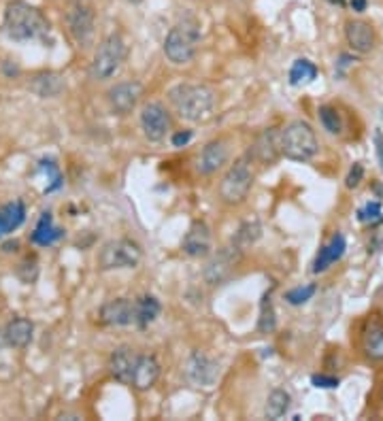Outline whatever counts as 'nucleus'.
Here are the masks:
<instances>
[{
  "mask_svg": "<svg viewBox=\"0 0 383 421\" xmlns=\"http://www.w3.org/2000/svg\"><path fill=\"white\" fill-rule=\"evenodd\" d=\"M319 143L311 124L298 119L281 130V154L294 162H309L317 156Z\"/></svg>",
  "mask_w": 383,
  "mask_h": 421,
  "instance_id": "obj_4",
  "label": "nucleus"
},
{
  "mask_svg": "<svg viewBox=\"0 0 383 421\" xmlns=\"http://www.w3.org/2000/svg\"><path fill=\"white\" fill-rule=\"evenodd\" d=\"M3 30L11 40L28 43V40H45L50 34V22L32 5L24 0H13L5 9Z\"/></svg>",
  "mask_w": 383,
  "mask_h": 421,
  "instance_id": "obj_2",
  "label": "nucleus"
},
{
  "mask_svg": "<svg viewBox=\"0 0 383 421\" xmlns=\"http://www.w3.org/2000/svg\"><path fill=\"white\" fill-rule=\"evenodd\" d=\"M140 96H143L140 81H122L107 91V103L115 115H128L136 109Z\"/></svg>",
  "mask_w": 383,
  "mask_h": 421,
  "instance_id": "obj_12",
  "label": "nucleus"
},
{
  "mask_svg": "<svg viewBox=\"0 0 383 421\" xmlns=\"http://www.w3.org/2000/svg\"><path fill=\"white\" fill-rule=\"evenodd\" d=\"M317 115H319V121L324 126V130H328L330 134H341L343 132V119H341V113L330 107V105H321L317 109Z\"/></svg>",
  "mask_w": 383,
  "mask_h": 421,
  "instance_id": "obj_30",
  "label": "nucleus"
},
{
  "mask_svg": "<svg viewBox=\"0 0 383 421\" xmlns=\"http://www.w3.org/2000/svg\"><path fill=\"white\" fill-rule=\"evenodd\" d=\"M366 5H368V0H352V9L358 13L366 11Z\"/></svg>",
  "mask_w": 383,
  "mask_h": 421,
  "instance_id": "obj_37",
  "label": "nucleus"
},
{
  "mask_svg": "<svg viewBox=\"0 0 383 421\" xmlns=\"http://www.w3.org/2000/svg\"><path fill=\"white\" fill-rule=\"evenodd\" d=\"M138 355H140V353H136L132 347H126V345L113 349V353L109 355V364H107V368H109V372H111V377H113L115 381H120V383L130 385V383H132L134 366H136V362H138Z\"/></svg>",
  "mask_w": 383,
  "mask_h": 421,
  "instance_id": "obj_14",
  "label": "nucleus"
},
{
  "mask_svg": "<svg viewBox=\"0 0 383 421\" xmlns=\"http://www.w3.org/2000/svg\"><path fill=\"white\" fill-rule=\"evenodd\" d=\"M260 237H262V226H260V221L254 219V221H245L241 228H238L234 232V237H232L230 243L245 253V249H250L252 245H256Z\"/></svg>",
  "mask_w": 383,
  "mask_h": 421,
  "instance_id": "obj_24",
  "label": "nucleus"
},
{
  "mask_svg": "<svg viewBox=\"0 0 383 421\" xmlns=\"http://www.w3.org/2000/svg\"><path fill=\"white\" fill-rule=\"evenodd\" d=\"M228 162V143L222 138L217 140H211V143H207L198 156V172L201 175H215L219 168H224V164Z\"/></svg>",
  "mask_w": 383,
  "mask_h": 421,
  "instance_id": "obj_18",
  "label": "nucleus"
},
{
  "mask_svg": "<svg viewBox=\"0 0 383 421\" xmlns=\"http://www.w3.org/2000/svg\"><path fill=\"white\" fill-rule=\"evenodd\" d=\"M252 156L262 164H273L281 156V130L277 128L264 130L256 140Z\"/></svg>",
  "mask_w": 383,
  "mask_h": 421,
  "instance_id": "obj_20",
  "label": "nucleus"
},
{
  "mask_svg": "<svg viewBox=\"0 0 383 421\" xmlns=\"http://www.w3.org/2000/svg\"><path fill=\"white\" fill-rule=\"evenodd\" d=\"M373 145H375V154H377V160H379V166L383 170V132L377 128L375 134H373Z\"/></svg>",
  "mask_w": 383,
  "mask_h": 421,
  "instance_id": "obj_35",
  "label": "nucleus"
},
{
  "mask_svg": "<svg viewBox=\"0 0 383 421\" xmlns=\"http://www.w3.org/2000/svg\"><path fill=\"white\" fill-rule=\"evenodd\" d=\"M143 260V249L138 243L130 239H115L103 245L99 253L101 270H122V268H136Z\"/></svg>",
  "mask_w": 383,
  "mask_h": 421,
  "instance_id": "obj_8",
  "label": "nucleus"
},
{
  "mask_svg": "<svg viewBox=\"0 0 383 421\" xmlns=\"http://www.w3.org/2000/svg\"><path fill=\"white\" fill-rule=\"evenodd\" d=\"M64 22L71 38L79 50H87L96 34V15L94 9L85 3V0H68L66 11H64Z\"/></svg>",
  "mask_w": 383,
  "mask_h": 421,
  "instance_id": "obj_7",
  "label": "nucleus"
},
{
  "mask_svg": "<svg viewBox=\"0 0 383 421\" xmlns=\"http://www.w3.org/2000/svg\"><path fill=\"white\" fill-rule=\"evenodd\" d=\"M345 249H347V241H345L343 234L341 232L332 234V239L319 249V253L313 260V272L319 274V272L328 270L332 264H337L345 256Z\"/></svg>",
  "mask_w": 383,
  "mask_h": 421,
  "instance_id": "obj_19",
  "label": "nucleus"
},
{
  "mask_svg": "<svg viewBox=\"0 0 383 421\" xmlns=\"http://www.w3.org/2000/svg\"><path fill=\"white\" fill-rule=\"evenodd\" d=\"M26 219V207L22 200H13L0 207V239L17 230Z\"/></svg>",
  "mask_w": 383,
  "mask_h": 421,
  "instance_id": "obj_22",
  "label": "nucleus"
},
{
  "mask_svg": "<svg viewBox=\"0 0 383 421\" xmlns=\"http://www.w3.org/2000/svg\"><path fill=\"white\" fill-rule=\"evenodd\" d=\"M362 179H364V166H362L360 162H356V164L349 168V175H347V179H345V187H347V190H356V187L362 183Z\"/></svg>",
  "mask_w": 383,
  "mask_h": 421,
  "instance_id": "obj_33",
  "label": "nucleus"
},
{
  "mask_svg": "<svg viewBox=\"0 0 383 421\" xmlns=\"http://www.w3.org/2000/svg\"><path fill=\"white\" fill-rule=\"evenodd\" d=\"M185 374L192 385L196 387H213L217 377H219V364L207 355L205 351H194L187 360V366H185Z\"/></svg>",
  "mask_w": 383,
  "mask_h": 421,
  "instance_id": "obj_11",
  "label": "nucleus"
},
{
  "mask_svg": "<svg viewBox=\"0 0 383 421\" xmlns=\"http://www.w3.org/2000/svg\"><path fill=\"white\" fill-rule=\"evenodd\" d=\"M140 130L147 140L158 143L171 132V115L162 103H147L140 109Z\"/></svg>",
  "mask_w": 383,
  "mask_h": 421,
  "instance_id": "obj_10",
  "label": "nucleus"
},
{
  "mask_svg": "<svg viewBox=\"0 0 383 421\" xmlns=\"http://www.w3.org/2000/svg\"><path fill=\"white\" fill-rule=\"evenodd\" d=\"M160 311H162V304L156 296H150V294L138 296L136 298V325H140V327L150 325L160 315Z\"/></svg>",
  "mask_w": 383,
  "mask_h": 421,
  "instance_id": "obj_25",
  "label": "nucleus"
},
{
  "mask_svg": "<svg viewBox=\"0 0 383 421\" xmlns=\"http://www.w3.org/2000/svg\"><path fill=\"white\" fill-rule=\"evenodd\" d=\"M34 334V323L26 317H15L5 327V341L13 349H24L30 345Z\"/></svg>",
  "mask_w": 383,
  "mask_h": 421,
  "instance_id": "obj_21",
  "label": "nucleus"
},
{
  "mask_svg": "<svg viewBox=\"0 0 383 421\" xmlns=\"http://www.w3.org/2000/svg\"><path fill=\"white\" fill-rule=\"evenodd\" d=\"M362 347H364V353L368 360L383 362V325L375 323L368 327L364 334V341H362Z\"/></svg>",
  "mask_w": 383,
  "mask_h": 421,
  "instance_id": "obj_26",
  "label": "nucleus"
},
{
  "mask_svg": "<svg viewBox=\"0 0 383 421\" xmlns=\"http://www.w3.org/2000/svg\"><path fill=\"white\" fill-rule=\"evenodd\" d=\"M311 383L319 390H334L341 381L337 377H330V374H313L311 377Z\"/></svg>",
  "mask_w": 383,
  "mask_h": 421,
  "instance_id": "obj_34",
  "label": "nucleus"
},
{
  "mask_svg": "<svg viewBox=\"0 0 383 421\" xmlns=\"http://www.w3.org/2000/svg\"><path fill=\"white\" fill-rule=\"evenodd\" d=\"M130 3H134V5H138V3H140V0H130Z\"/></svg>",
  "mask_w": 383,
  "mask_h": 421,
  "instance_id": "obj_39",
  "label": "nucleus"
},
{
  "mask_svg": "<svg viewBox=\"0 0 383 421\" xmlns=\"http://www.w3.org/2000/svg\"><path fill=\"white\" fill-rule=\"evenodd\" d=\"M277 327V315H275V306L270 300V294H264L262 304H260V319H258V330L262 334H270Z\"/></svg>",
  "mask_w": 383,
  "mask_h": 421,
  "instance_id": "obj_29",
  "label": "nucleus"
},
{
  "mask_svg": "<svg viewBox=\"0 0 383 421\" xmlns=\"http://www.w3.org/2000/svg\"><path fill=\"white\" fill-rule=\"evenodd\" d=\"M128 56L126 40L120 34H109L101 40L99 50L94 54V60L89 64V75L96 81H107L120 73Z\"/></svg>",
  "mask_w": 383,
  "mask_h": 421,
  "instance_id": "obj_5",
  "label": "nucleus"
},
{
  "mask_svg": "<svg viewBox=\"0 0 383 421\" xmlns=\"http://www.w3.org/2000/svg\"><path fill=\"white\" fill-rule=\"evenodd\" d=\"M345 38L356 54H368L375 50V45H377L375 28L362 20H349L345 24Z\"/></svg>",
  "mask_w": 383,
  "mask_h": 421,
  "instance_id": "obj_16",
  "label": "nucleus"
},
{
  "mask_svg": "<svg viewBox=\"0 0 383 421\" xmlns=\"http://www.w3.org/2000/svg\"><path fill=\"white\" fill-rule=\"evenodd\" d=\"M254 185V168H252V156L238 158L222 177L219 183V196L228 205L243 202Z\"/></svg>",
  "mask_w": 383,
  "mask_h": 421,
  "instance_id": "obj_6",
  "label": "nucleus"
},
{
  "mask_svg": "<svg viewBox=\"0 0 383 421\" xmlns=\"http://www.w3.org/2000/svg\"><path fill=\"white\" fill-rule=\"evenodd\" d=\"M375 192H377V194L381 196V200H383V185H381V183H375Z\"/></svg>",
  "mask_w": 383,
  "mask_h": 421,
  "instance_id": "obj_38",
  "label": "nucleus"
},
{
  "mask_svg": "<svg viewBox=\"0 0 383 421\" xmlns=\"http://www.w3.org/2000/svg\"><path fill=\"white\" fill-rule=\"evenodd\" d=\"M317 77V66L311 60H296L290 68V83L292 85H301V83H309Z\"/></svg>",
  "mask_w": 383,
  "mask_h": 421,
  "instance_id": "obj_28",
  "label": "nucleus"
},
{
  "mask_svg": "<svg viewBox=\"0 0 383 421\" xmlns=\"http://www.w3.org/2000/svg\"><path fill=\"white\" fill-rule=\"evenodd\" d=\"M198 40H201L198 22L194 17H185L168 30L164 38V56L168 58V62L177 66L189 64L196 56Z\"/></svg>",
  "mask_w": 383,
  "mask_h": 421,
  "instance_id": "obj_3",
  "label": "nucleus"
},
{
  "mask_svg": "<svg viewBox=\"0 0 383 421\" xmlns=\"http://www.w3.org/2000/svg\"><path fill=\"white\" fill-rule=\"evenodd\" d=\"M101 321L105 325H132L136 323V298H115L101 306Z\"/></svg>",
  "mask_w": 383,
  "mask_h": 421,
  "instance_id": "obj_13",
  "label": "nucleus"
},
{
  "mask_svg": "<svg viewBox=\"0 0 383 421\" xmlns=\"http://www.w3.org/2000/svg\"><path fill=\"white\" fill-rule=\"evenodd\" d=\"M62 230L54 226V219H52V213H43L34 232H32V243L41 245V247H47V245H54L56 241L62 239Z\"/></svg>",
  "mask_w": 383,
  "mask_h": 421,
  "instance_id": "obj_23",
  "label": "nucleus"
},
{
  "mask_svg": "<svg viewBox=\"0 0 383 421\" xmlns=\"http://www.w3.org/2000/svg\"><path fill=\"white\" fill-rule=\"evenodd\" d=\"M192 130H183V132H177V134H173V138H171V143H173V147H185L189 140H192Z\"/></svg>",
  "mask_w": 383,
  "mask_h": 421,
  "instance_id": "obj_36",
  "label": "nucleus"
},
{
  "mask_svg": "<svg viewBox=\"0 0 383 421\" xmlns=\"http://www.w3.org/2000/svg\"><path fill=\"white\" fill-rule=\"evenodd\" d=\"M358 221H362V223H370V226L381 223V221H383V205H381L379 200H370V202H366L364 207L358 209Z\"/></svg>",
  "mask_w": 383,
  "mask_h": 421,
  "instance_id": "obj_31",
  "label": "nucleus"
},
{
  "mask_svg": "<svg viewBox=\"0 0 383 421\" xmlns=\"http://www.w3.org/2000/svg\"><path fill=\"white\" fill-rule=\"evenodd\" d=\"M168 101L177 115L189 124H205L213 117L217 96L209 85L203 83H179L171 87Z\"/></svg>",
  "mask_w": 383,
  "mask_h": 421,
  "instance_id": "obj_1",
  "label": "nucleus"
},
{
  "mask_svg": "<svg viewBox=\"0 0 383 421\" xmlns=\"http://www.w3.org/2000/svg\"><path fill=\"white\" fill-rule=\"evenodd\" d=\"M315 292H317V288H315L313 283L298 286V288H294V290H290V292H285V300L290 302V304H294V306H301V304L309 302V300L315 296Z\"/></svg>",
  "mask_w": 383,
  "mask_h": 421,
  "instance_id": "obj_32",
  "label": "nucleus"
},
{
  "mask_svg": "<svg viewBox=\"0 0 383 421\" xmlns=\"http://www.w3.org/2000/svg\"><path fill=\"white\" fill-rule=\"evenodd\" d=\"M158 379H160V362L156 360V355L140 353L138 362L134 366V372H132L130 385L138 392H147L158 383Z\"/></svg>",
  "mask_w": 383,
  "mask_h": 421,
  "instance_id": "obj_17",
  "label": "nucleus"
},
{
  "mask_svg": "<svg viewBox=\"0 0 383 421\" xmlns=\"http://www.w3.org/2000/svg\"><path fill=\"white\" fill-rule=\"evenodd\" d=\"M241 258H243V251L238 249V247H234L232 243L226 245V247H222L207 262V266H205V281H207L209 286H222L224 281H228L234 274V270H236L238 262H241Z\"/></svg>",
  "mask_w": 383,
  "mask_h": 421,
  "instance_id": "obj_9",
  "label": "nucleus"
},
{
  "mask_svg": "<svg viewBox=\"0 0 383 421\" xmlns=\"http://www.w3.org/2000/svg\"><path fill=\"white\" fill-rule=\"evenodd\" d=\"M290 394H287L285 390H273L270 396L266 398V406H264V415L266 419H281L287 415V411H290Z\"/></svg>",
  "mask_w": 383,
  "mask_h": 421,
  "instance_id": "obj_27",
  "label": "nucleus"
},
{
  "mask_svg": "<svg viewBox=\"0 0 383 421\" xmlns=\"http://www.w3.org/2000/svg\"><path fill=\"white\" fill-rule=\"evenodd\" d=\"M183 251L189 258H205L211 253V230L205 221H194L189 226V230L185 232L183 243H181Z\"/></svg>",
  "mask_w": 383,
  "mask_h": 421,
  "instance_id": "obj_15",
  "label": "nucleus"
}]
</instances>
